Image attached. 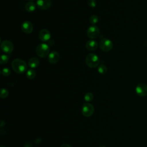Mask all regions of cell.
<instances>
[{
    "label": "cell",
    "mask_w": 147,
    "mask_h": 147,
    "mask_svg": "<svg viewBox=\"0 0 147 147\" xmlns=\"http://www.w3.org/2000/svg\"><path fill=\"white\" fill-rule=\"evenodd\" d=\"M136 92L140 96L147 95V84L145 83L138 84L136 87Z\"/></svg>",
    "instance_id": "ba28073f"
},
{
    "label": "cell",
    "mask_w": 147,
    "mask_h": 147,
    "mask_svg": "<svg viewBox=\"0 0 147 147\" xmlns=\"http://www.w3.org/2000/svg\"><path fill=\"white\" fill-rule=\"evenodd\" d=\"M30 1H34V0H30Z\"/></svg>",
    "instance_id": "f1b7e54d"
},
{
    "label": "cell",
    "mask_w": 147,
    "mask_h": 147,
    "mask_svg": "<svg viewBox=\"0 0 147 147\" xmlns=\"http://www.w3.org/2000/svg\"><path fill=\"white\" fill-rule=\"evenodd\" d=\"M89 20H90V22L91 24L95 25V24L98 23V22L99 21V18L96 15H92L90 17Z\"/></svg>",
    "instance_id": "ffe728a7"
},
{
    "label": "cell",
    "mask_w": 147,
    "mask_h": 147,
    "mask_svg": "<svg viewBox=\"0 0 147 147\" xmlns=\"http://www.w3.org/2000/svg\"><path fill=\"white\" fill-rule=\"evenodd\" d=\"M25 9L28 12H33L35 10L36 6L33 2H29L25 5Z\"/></svg>",
    "instance_id": "9a60e30c"
},
{
    "label": "cell",
    "mask_w": 147,
    "mask_h": 147,
    "mask_svg": "<svg viewBox=\"0 0 147 147\" xmlns=\"http://www.w3.org/2000/svg\"><path fill=\"white\" fill-rule=\"evenodd\" d=\"M94 98L93 94L91 92H87L84 95V100L86 102H90Z\"/></svg>",
    "instance_id": "44dd1931"
},
{
    "label": "cell",
    "mask_w": 147,
    "mask_h": 147,
    "mask_svg": "<svg viewBox=\"0 0 147 147\" xmlns=\"http://www.w3.org/2000/svg\"><path fill=\"white\" fill-rule=\"evenodd\" d=\"M5 125V122H4L3 120H1V125H0L1 127H2Z\"/></svg>",
    "instance_id": "d4e9b609"
},
{
    "label": "cell",
    "mask_w": 147,
    "mask_h": 147,
    "mask_svg": "<svg viewBox=\"0 0 147 147\" xmlns=\"http://www.w3.org/2000/svg\"><path fill=\"white\" fill-rule=\"evenodd\" d=\"M21 29L22 32L26 34H30L32 32L33 26L29 21H25L21 24Z\"/></svg>",
    "instance_id": "9c48e42d"
},
{
    "label": "cell",
    "mask_w": 147,
    "mask_h": 147,
    "mask_svg": "<svg viewBox=\"0 0 147 147\" xmlns=\"http://www.w3.org/2000/svg\"><path fill=\"white\" fill-rule=\"evenodd\" d=\"M50 51L49 47L48 44L45 43H41L38 44L36 49V52L38 56L44 58L48 55H49V53Z\"/></svg>",
    "instance_id": "3957f363"
},
{
    "label": "cell",
    "mask_w": 147,
    "mask_h": 147,
    "mask_svg": "<svg viewBox=\"0 0 147 147\" xmlns=\"http://www.w3.org/2000/svg\"><path fill=\"white\" fill-rule=\"evenodd\" d=\"M48 61L51 64H56L60 60V55L57 51H52L48 55Z\"/></svg>",
    "instance_id": "7c38bea8"
},
{
    "label": "cell",
    "mask_w": 147,
    "mask_h": 147,
    "mask_svg": "<svg viewBox=\"0 0 147 147\" xmlns=\"http://www.w3.org/2000/svg\"><path fill=\"white\" fill-rule=\"evenodd\" d=\"M146 61H147V57H146Z\"/></svg>",
    "instance_id": "83f0119b"
},
{
    "label": "cell",
    "mask_w": 147,
    "mask_h": 147,
    "mask_svg": "<svg viewBox=\"0 0 147 147\" xmlns=\"http://www.w3.org/2000/svg\"><path fill=\"white\" fill-rule=\"evenodd\" d=\"M98 45L97 42L94 40H90L86 44V49L90 51L96 50L98 48Z\"/></svg>",
    "instance_id": "4fadbf2b"
},
{
    "label": "cell",
    "mask_w": 147,
    "mask_h": 147,
    "mask_svg": "<svg viewBox=\"0 0 147 147\" xmlns=\"http://www.w3.org/2000/svg\"><path fill=\"white\" fill-rule=\"evenodd\" d=\"M87 3L90 7H95L96 5V0H88Z\"/></svg>",
    "instance_id": "603a6c76"
},
{
    "label": "cell",
    "mask_w": 147,
    "mask_h": 147,
    "mask_svg": "<svg viewBox=\"0 0 147 147\" xmlns=\"http://www.w3.org/2000/svg\"><path fill=\"white\" fill-rule=\"evenodd\" d=\"M0 147H6V146H3V145H1Z\"/></svg>",
    "instance_id": "484cf974"
},
{
    "label": "cell",
    "mask_w": 147,
    "mask_h": 147,
    "mask_svg": "<svg viewBox=\"0 0 147 147\" xmlns=\"http://www.w3.org/2000/svg\"><path fill=\"white\" fill-rule=\"evenodd\" d=\"M94 112V107L92 105L89 103H85L82 106V113L85 117H88L91 116Z\"/></svg>",
    "instance_id": "5b68a950"
},
{
    "label": "cell",
    "mask_w": 147,
    "mask_h": 147,
    "mask_svg": "<svg viewBox=\"0 0 147 147\" xmlns=\"http://www.w3.org/2000/svg\"><path fill=\"white\" fill-rule=\"evenodd\" d=\"M1 50L6 53H10L14 49V45L13 43L9 40H3L1 44Z\"/></svg>",
    "instance_id": "8992f818"
},
{
    "label": "cell",
    "mask_w": 147,
    "mask_h": 147,
    "mask_svg": "<svg viewBox=\"0 0 147 147\" xmlns=\"http://www.w3.org/2000/svg\"><path fill=\"white\" fill-rule=\"evenodd\" d=\"M86 64L90 68H96L99 64L100 60L98 56L93 53L88 54L86 57Z\"/></svg>",
    "instance_id": "7a4b0ae2"
},
{
    "label": "cell",
    "mask_w": 147,
    "mask_h": 147,
    "mask_svg": "<svg viewBox=\"0 0 147 147\" xmlns=\"http://www.w3.org/2000/svg\"><path fill=\"white\" fill-rule=\"evenodd\" d=\"M38 37L42 41H48L51 38V34L50 32L46 29H42L40 31L38 34Z\"/></svg>",
    "instance_id": "30bf717a"
},
{
    "label": "cell",
    "mask_w": 147,
    "mask_h": 147,
    "mask_svg": "<svg viewBox=\"0 0 147 147\" xmlns=\"http://www.w3.org/2000/svg\"><path fill=\"white\" fill-rule=\"evenodd\" d=\"M60 147H72V146L71 145H69V144H63L62 145H61Z\"/></svg>",
    "instance_id": "cb8c5ba5"
},
{
    "label": "cell",
    "mask_w": 147,
    "mask_h": 147,
    "mask_svg": "<svg viewBox=\"0 0 147 147\" xmlns=\"http://www.w3.org/2000/svg\"><path fill=\"white\" fill-rule=\"evenodd\" d=\"M10 59V57L7 55H2L1 56V61H0V63L1 64L3 65V64H6L9 60Z\"/></svg>",
    "instance_id": "ac0fdd59"
},
{
    "label": "cell",
    "mask_w": 147,
    "mask_h": 147,
    "mask_svg": "<svg viewBox=\"0 0 147 147\" xmlns=\"http://www.w3.org/2000/svg\"><path fill=\"white\" fill-rule=\"evenodd\" d=\"M36 5L41 10H47L51 6V0H37Z\"/></svg>",
    "instance_id": "8fae6325"
},
{
    "label": "cell",
    "mask_w": 147,
    "mask_h": 147,
    "mask_svg": "<svg viewBox=\"0 0 147 147\" xmlns=\"http://www.w3.org/2000/svg\"><path fill=\"white\" fill-rule=\"evenodd\" d=\"M9 95V91L5 88H2L1 90V94H0V96L2 99L5 98H6Z\"/></svg>",
    "instance_id": "d6986e66"
},
{
    "label": "cell",
    "mask_w": 147,
    "mask_h": 147,
    "mask_svg": "<svg viewBox=\"0 0 147 147\" xmlns=\"http://www.w3.org/2000/svg\"><path fill=\"white\" fill-rule=\"evenodd\" d=\"M99 147H106V146H99Z\"/></svg>",
    "instance_id": "4316f807"
},
{
    "label": "cell",
    "mask_w": 147,
    "mask_h": 147,
    "mask_svg": "<svg viewBox=\"0 0 147 147\" xmlns=\"http://www.w3.org/2000/svg\"><path fill=\"white\" fill-rule=\"evenodd\" d=\"M1 74L5 76H8L11 74V71L7 68H4L1 70Z\"/></svg>",
    "instance_id": "7402d4cb"
},
{
    "label": "cell",
    "mask_w": 147,
    "mask_h": 147,
    "mask_svg": "<svg viewBox=\"0 0 147 147\" xmlns=\"http://www.w3.org/2000/svg\"><path fill=\"white\" fill-rule=\"evenodd\" d=\"M99 32L100 31L98 27L94 25H92L88 28L87 30V35L89 38L91 39H94L99 36Z\"/></svg>",
    "instance_id": "52a82bcc"
},
{
    "label": "cell",
    "mask_w": 147,
    "mask_h": 147,
    "mask_svg": "<svg viewBox=\"0 0 147 147\" xmlns=\"http://www.w3.org/2000/svg\"><path fill=\"white\" fill-rule=\"evenodd\" d=\"M40 64V61L38 58L36 57H32L29 59L28 61V65L32 68H37Z\"/></svg>",
    "instance_id": "5bb4252c"
},
{
    "label": "cell",
    "mask_w": 147,
    "mask_h": 147,
    "mask_svg": "<svg viewBox=\"0 0 147 147\" xmlns=\"http://www.w3.org/2000/svg\"><path fill=\"white\" fill-rule=\"evenodd\" d=\"M98 71L100 74H105L107 72V68L105 65L100 64L98 67Z\"/></svg>",
    "instance_id": "e0dca14e"
},
{
    "label": "cell",
    "mask_w": 147,
    "mask_h": 147,
    "mask_svg": "<svg viewBox=\"0 0 147 147\" xmlns=\"http://www.w3.org/2000/svg\"><path fill=\"white\" fill-rule=\"evenodd\" d=\"M11 67L15 72L21 74L26 71L27 64L21 59H16L11 63Z\"/></svg>",
    "instance_id": "6da1fadb"
},
{
    "label": "cell",
    "mask_w": 147,
    "mask_h": 147,
    "mask_svg": "<svg viewBox=\"0 0 147 147\" xmlns=\"http://www.w3.org/2000/svg\"><path fill=\"white\" fill-rule=\"evenodd\" d=\"M99 47L103 51L109 52L113 49V44L112 41L108 38H102L99 43Z\"/></svg>",
    "instance_id": "277c9868"
},
{
    "label": "cell",
    "mask_w": 147,
    "mask_h": 147,
    "mask_svg": "<svg viewBox=\"0 0 147 147\" xmlns=\"http://www.w3.org/2000/svg\"><path fill=\"white\" fill-rule=\"evenodd\" d=\"M26 78L29 79H33L36 76V73L33 69H29L26 71Z\"/></svg>",
    "instance_id": "2e32d148"
}]
</instances>
